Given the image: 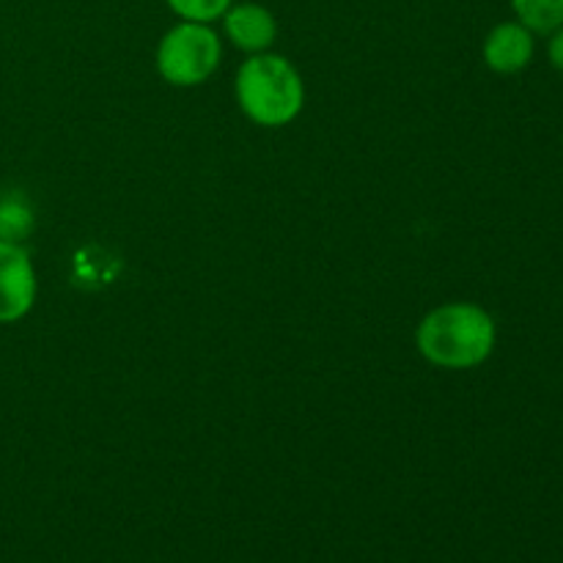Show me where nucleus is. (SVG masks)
I'll use <instances>...</instances> for the list:
<instances>
[{"label":"nucleus","mask_w":563,"mask_h":563,"mask_svg":"<svg viewBox=\"0 0 563 563\" xmlns=\"http://www.w3.org/2000/svg\"><path fill=\"white\" fill-rule=\"evenodd\" d=\"M511 9L531 33H555L563 25V0H511Z\"/></svg>","instance_id":"nucleus-7"},{"label":"nucleus","mask_w":563,"mask_h":563,"mask_svg":"<svg viewBox=\"0 0 563 563\" xmlns=\"http://www.w3.org/2000/svg\"><path fill=\"white\" fill-rule=\"evenodd\" d=\"M38 280L31 256L20 242L0 240V324L27 317L36 302Z\"/></svg>","instance_id":"nucleus-4"},{"label":"nucleus","mask_w":563,"mask_h":563,"mask_svg":"<svg viewBox=\"0 0 563 563\" xmlns=\"http://www.w3.org/2000/svg\"><path fill=\"white\" fill-rule=\"evenodd\" d=\"M223 31L236 49L256 55L275 44L278 22L273 11L258 3H231V9L223 14Z\"/></svg>","instance_id":"nucleus-5"},{"label":"nucleus","mask_w":563,"mask_h":563,"mask_svg":"<svg viewBox=\"0 0 563 563\" xmlns=\"http://www.w3.org/2000/svg\"><path fill=\"white\" fill-rule=\"evenodd\" d=\"M176 16L187 22H214L231 9L234 0H165Z\"/></svg>","instance_id":"nucleus-9"},{"label":"nucleus","mask_w":563,"mask_h":563,"mask_svg":"<svg viewBox=\"0 0 563 563\" xmlns=\"http://www.w3.org/2000/svg\"><path fill=\"white\" fill-rule=\"evenodd\" d=\"M550 44H548V55H550V64L563 75V25L555 33H550Z\"/></svg>","instance_id":"nucleus-10"},{"label":"nucleus","mask_w":563,"mask_h":563,"mask_svg":"<svg viewBox=\"0 0 563 563\" xmlns=\"http://www.w3.org/2000/svg\"><path fill=\"white\" fill-rule=\"evenodd\" d=\"M498 328L476 302H445L429 311L416 330V346L432 366L476 368L493 355Z\"/></svg>","instance_id":"nucleus-1"},{"label":"nucleus","mask_w":563,"mask_h":563,"mask_svg":"<svg viewBox=\"0 0 563 563\" xmlns=\"http://www.w3.org/2000/svg\"><path fill=\"white\" fill-rule=\"evenodd\" d=\"M36 225L31 207L22 196L9 192L0 196V240L3 242H22Z\"/></svg>","instance_id":"nucleus-8"},{"label":"nucleus","mask_w":563,"mask_h":563,"mask_svg":"<svg viewBox=\"0 0 563 563\" xmlns=\"http://www.w3.org/2000/svg\"><path fill=\"white\" fill-rule=\"evenodd\" d=\"M236 102L253 124L286 126L306 104V86L284 55L256 53L236 71Z\"/></svg>","instance_id":"nucleus-2"},{"label":"nucleus","mask_w":563,"mask_h":563,"mask_svg":"<svg viewBox=\"0 0 563 563\" xmlns=\"http://www.w3.org/2000/svg\"><path fill=\"white\" fill-rule=\"evenodd\" d=\"M220 55L223 44L207 22L181 20L159 38L157 71L170 86H201L220 66Z\"/></svg>","instance_id":"nucleus-3"},{"label":"nucleus","mask_w":563,"mask_h":563,"mask_svg":"<svg viewBox=\"0 0 563 563\" xmlns=\"http://www.w3.org/2000/svg\"><path fill=\"white\" fill-rule=\"evenodd\" d=\"M533 33L522 22H500L484 38V64L498 75H515L533 60Z\"/></svg>","instance_id":"nucleus-6"}]
</instances>
